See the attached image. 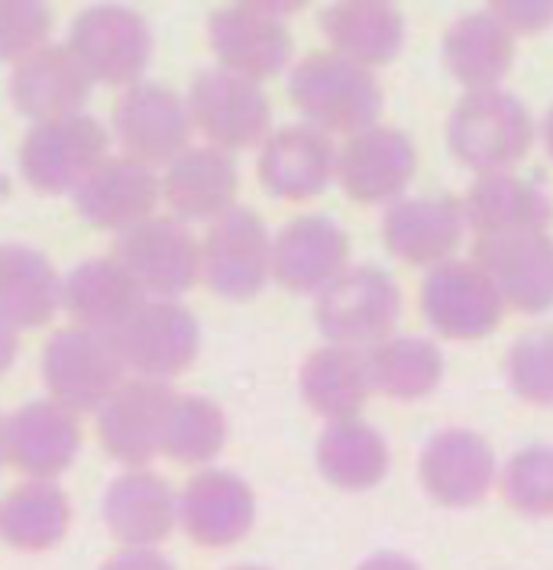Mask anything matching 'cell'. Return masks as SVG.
<instances>
[{
  "label": "cell",
  "instance_id": "6da1fadb",
  "mask_svg": "<svg viewBox=\"0 0 553 570\" xmlns=\"http://www.w3.org/2000/svg\"><path fill=\"white\" fill-rule=\"evenodd\" d=\"M444 137L450 156L463 169L483 176L515 169L537 140V124L519 95L495 85L466 91L453 105Z\"/></svg>",
  "mask_w": 553,
  "mask_h": 570
},
{
  "label": "cell",
  "instance_id": "7a4b0ae2",
  "mask_svg": "<svg viewBox=\"0 0 553 570\" xmlns=\"http://www.w3.org/2000/svg\"><path fill=\"white\" fill-rule=\"evenodd\" d=\"M288 98L305 124L330 137H349L382 114V85L376 69L359 66L334 49L305 56L288 78Z\"/></svg>",
  "mask_w": 553,
  "mask_h": 570
},
{
  "label": "cell",
  "instance_id": "3957f363",
  "mask_svg": "<svg viewBox=\"0 0 553 570\" xmlns=\"http://www.w3.org/2000/svg\"><path fill=\"white\" fill-rule=\"evenodd\" d=\"M402 318V288L379 266H346L314 295V324L324 341L373 347Z\"/></svg>",
  "mask_w": 553,
  "mask_h": 570
},
{
  "label": "cell",
  "instance_id": "277c9868",
  "mask_svg": "<svg viewBox=\"0 0 553 570\" xmlns=\"http://www.w3.org/2000/svg\"><path fill=\"white\" fill-rule=\"evenodd\" d=\"M42 380L56 402L85 415L98 412L107 395L127 380V363L113 334L71 324L46 341Z\"/></svg>",
  "mask_w": 553,
  "mask_h": 570
},
{
  "label": "cell",
  "instance_id": "5b68a950",
  "mask_svg": "<svg viewBox=\"0 0 553 570\" xmlns=\"http://www.w3.org/2000/svg\"><path fill=\"white\" fill-rule=\"evenodd\" d=\"M417 302L431 331L460 344L495 334V327L505 318V302L476 259L450 256L431 266L421 283Z\"/></svg>",
  "mask_w": 553,
  "mask_h": 570
},
{
  "label": "cell",
  "instance_id": "8992f818",
  "mask_svg": "<svg viewBox=\"0 0 553 570\" xmlns=\"http://www.w3.org/2000/svg\"><path fill=\"white\" fill-rule=\"evenodd\" d=\"M105 124L85 110L36 120L20 142V173L39 195H71L107 156Z\"/></svg>",
  "mask_w": 553,
  "mask_h": 570
},
{
  "label": "cell",
  "instance_id": "52a82bcc",
  "mask_svg": "<svg viewBox=\"0 0 553 570\" xmlns=\"http://www.w3.org/2000/svg\"><path fill=\"white\" fill-rule=\"evenodd\" d=\"M69 49L95 85L127 88L146 75L156 42L146 17L134 7L98 3L71 20Z\"/></svg>",
  "mask_w": 553,
  "mask_h": 570
},
{
  "label": "cell",
  "instance_id": "ba28073f",
  "mask_svg": "<svg viewBox=\"0 0 553 570\" xmlns=\"http://www.w3.org/2000/svg\"><path fill=\"white\" fill-rule=\"evenodd\" d=\"M201 279L227 302H249L273 279V237L266 220L234 205L210 220L201 240Z\"/></svg>",
  "mask_w": 553,
  "mask_h": 570
},
{
  "label": "cell",
  "instance_id": "9c48e42d",
  "mask_svg": "<svg viewBox=\"0 0 553 570\" xmlns=\"http://www.w3.org/2000/svg\"><path fill=\"white\" fill-rule=\"evenodd\" d=\"M113 256L134 273L142 292L156 298H178L201 283V244L175 214H149L120 230Z\"/></svg>",
  "mask_w": 553,
  "mask_h": 570
},
{
  "label": "cell",
  "instance_id": "30bf717a",
  "mask_svg": "<svg viewBox=\"0 0 553 570\" xmlns=\"http://www.w3.org/2000/svg\"><path fill=\"white\" fill-rule=\"evenodd\" d=\"M188 114L195 130L220 149H249L269 137L273 105L259 81L237 71H198L188 88Z\"/></svg>",
  "mask_w": 553,
  "mask_h": 570
},
{
  "label": "cell",
  "instance_id": "8fae6325",
  "mask_svg": "<svg viewBox=\"0 0 553 570\" xmlns=\"http://www.w3.org/2000/svg\"><path fill=\"white\" fill-rule=\"evenodd\" d=\"M127 370L149 380H178L201 354V324L175 298L149 295L113 334Z\"/></svg>",
  "mask_w": 553,
  "mask_h": 570
},
{
  "label": "cell",
  "instance_id": "7c38bea8",
  "mask_svg": "<svg viewBox=\"0 0 553 570\" xmlns=\"http://www.w3.org/2000/svg\"><path fill=\"white\" fill-rule=\"evenodd\" d=\"M417 173V146L398 127L369 124L337 146L334 181L356 205H388L408 191Z\"/></svg>",
  "mask_w": 553,
  "mask_h": 570
},
{
  "label": "cell",
  "instance_id": "4fadbf2b",
  "mask_svg": "<svg viewBox=\"0 0 553 570\" xmlns=\"http://www.w3.org/2000/svg\"><path fill=\"white\" fill-rule=\"evenodd\" d=\"M495 448L473 428H441L417 454V480L424 493L447 509L480 505L498 483Z\"/></svg>",
  "mask_w": 553,
  "mask_h": 570
},
{
  "label": "cell",
  "instance_id": "5bb4252c",
  "mask_svg": "<svg viewBox=\"0 0 553 570\" xmlns=\"http://www.w3.org/2000/svg\"><path fill=\"white\" fill-rule=\"evenodd\" d=\"M195 134L188 101L156 81H134L113 105V137L146 166H169Z\"/></svg>",
  "mask_w": 553,
  "mask_h": 570
},
{
  "label": "cell",
  "instance_id": "9a60e30c",
  "mask_svg": "<svg viewBox=\"0 0 553 570\" xmlns=\"http://www.w3.org/2000/svg\"><path fill=\"white\" fill-rule=\"evenodd\" d=\"M473 259L495 283L505 308L519 315H544L553 308V237L547 230L476 237Z\"/></svg>",
  "mask_w": 553,
  "mask_h": 570
},
{
  "label": "cell",
  "instance_id": "2e32d148",
  "mask_svg": "<svg viewBox=\"0 0 553 570\" xmlns=\"http://www.w3.org/2000/svg\"><path fill=\"white\" fill-rule=\"evenodd\" d=\"M172 399L175 392L166 380H124L98 409L101 448L124 466H146L156 454H162Z\"/></svg>",
  "mask_w": 553,
  "mask_h": 570
},
{
  "label": "cell",
  "instance_id": "e0dca14e",
  "mask_svg": "<svg viewBox=\"0 0 553 570\" xmlns=\"http://www.w3.org/2000/svg\"><path fill=\"white\" fill-rule=\"evenodd\" d=\"M466 230L463 202L453 195H402L385 205L382 217L385 249L421 269L456 256Z\"/></svg>",
  "mask_w": 553,
  "mask_h": 570
},
{
  "label": "cell",
  "instance_id": "ac0fdd59",
  "mask_svg": "<svg viewBox=\"0 0 553 570\" xmlns=\"http://www.w3.org/2000/svg\"><path fill=\"white\" fill-rule=\"evenodd\" d=\"M256 173L273 198L308 202L337 176V142L305 120L278 127L259 146Z\"/></svg>",
  "mask_w": 553,
  "mask_h": 570
},
{
  "label": "cell",
  "instance_id": "d6986e66",
  "mask_svg": "<svg viewBox=\"0 0 553 570\" xmlns=\"http://www.w3.org/2000/svg\"><path fill=\"white\" fill-rule=\"evenodd\" d=\"M208 39L220 69L237 71L259 85L288 69L295 52V39L285 20L253 10L246 3L214 10L208 20Z\"/></svg>",
  "mask_w": 553,
  "mask_h": 570
},
{
  "label": "cell",
  "instance_id": "ffe728a7",
  "mask_svg": "<svg viewBox=\"0 0 553 570\" xmlns=\"http://www.w3.org/2000/svg\"><path fill=\"white\" fill-rule=\"evenodd\" d=\"M3 448L13 470L33 480H56L81 451L78 415L52 395L27 402L3 419Z\"/></svg>",
  "mask_w": 553,
  "mask_h": 570
},
{
  "label": "cell",
  "instance_id": "44dd1931",
  "mask_svg": "<svg viewBox=\"0 0 553 570\" xmlns=\"http://www.w3.org/2000/svg\"><path fill=\"white\" fill-rule=\"evenodd\" d=\"M75 212L98 230H127L142 217L156 214L162 202V178L156 166H146L134 156H105L88 178L71 191Z\"/></svg>",
  "mask_w": 553,
  "mask_h": 570
},
{
  "label": "cell",
  "instance_id": "7402d4cb",
  "mask_svg": "<svg viewBox=\"0 0 553 570\" xmlns=\"http://www.w3.org/2000/svg\"><path fill=\"white\" fill-rule=\"evenodd\" d=\"M178 525L201 548H230L256 525V497L230 470H201L178 497Z\"/></svg>",
  "mask_w": 553,
  "mask_h": 570
},
{
  "label": "cell",
  "instance_id": "603a6c76",
  "mask_svg": "<svg viewBox=\"0 0 553 570\" xmlns=\"http://www.w3.org/2000/svg\"><path fill=\"white\" fill-rule=\"evenodd\" d=\"M349 266V237L324 214H302L273 237V279L285 292L317 295Z\"/></svg>",
  "mask_w": 553,
  "mask_h": 570
},
{
  "label": "cell",
  "instance_id": "cb8c5ba5",
  "mask_svg": "<svg viewBox=\"0 0 553 570\" xmlns=\"http://www.w3.org/2000/svg\"><path fill=\"white\" fill-rule=\"evenodd\" d=\"M95 91V78L78 56L59 42H42L27 59L13 62L10 101L30 120H52L85 110Z\"/></svg>",
  "mask_w": 553,
  "mask_h": 570
},
{
  "label": "cell",
  "instance_id": "d4e9b609",
  "mask_svg": "<svg viewBox=\"0 0 553 570\" xmlns=\"http://www.w3.org/2000/svg\"><path fill=\"white\" fill-rule=\"evenodd\" d=\"M240 166L230 149L220 146H185L162 176V202L185 224L214 220L237 205Z\"/></svg>",
  "mask_w": 553,
  "mask_h": 570
},
{
  "label": "cell",
  "instance_id": "484cf974",
  "mask_svg": "<svg viewBox=\"0 0 553 570\" xmlns=\"http://www.w3.org/2000/svg\"><path fill=\"white\" fill-rule=\"evenodd\" d=\"M334 52L379 69L402 56L408 27L395 0H334L317 17Z\"/></svg>",
  "mask_w": 553,
  "mask_h": 570
},
{
  "label": "cell",
  "instance_id": "4316f807",
  "mask_svg": "<svg viewBox=\"0 0 553 570\" xmlns=\"http://www.w3.org/2000/svg\"><path fill=\"white\" fill-rule=\"evenodd\" d=\"M149 295L117 256H91L62 279V312L71 324L117 334Z\"/></svg>",
  "mask_w": 553,
  "mask_h": 570
},
{
  "label": "cell",
  "instance_id": "83f0119b",
  "mask_svg": "<svg viewBox=\"0 0 553 570\" xmlns=\"http://www.w3.org/2000/svg\"><path fill=\"white\" fill-rule=\"evenodd\" d=\"M515 39L519 36L488 10H470L456 17L444 33L441 42L444 69L463 91L495 88L515 66L519 56Z\"/></svg>",
  "mask_w": 553,
  "mask_h": 570
},
{
  "label": "cell",
  "instance_id": "f1b7e54d",
  "mask_svg": "<svg viewBox=\"0 0 553 570\" xmlns=\"http://www.w3.org/2000/svg\"><path fill=\"white\" fill-rule=\"evenodd\" d=\"M105 525L124 548H159L178 525V497L152 470L130 466L105 493Z\"/></svg>",
  "mask_w": 553,
  "mask_h": 570
},
{
  "label": "cell",
  "instance_id": "f546056e",
  "mask_svg": "<svg viewBox=\"0 0 553 570\" xmlns=\"http://www.w3.org/2000/svg\"><path fill=\"white\" fill-rule=\"evenodd\" d=\"M466 227L485 234H515V230H547L553 224V198L531 178L512 169L483 173L463 195Z\"/></svg>",
  "mask_w": 553,
  "mask_h": 570
},
{
  "label": "cell",
  "instance_id": "4dcf8cb0",
  "mask_svg": "<svg viewBox=\"0 0 553 570\" xmlns=\"http://www.w3.org/2000/svg\"><path fill=\"white\" fill-rule=\"evenodd\" d=\"M314 463H317V473L334 490L366 493L385 480L392 466V454L379 428L363 422L359 415H349V419H330L327 428L317 434Z\"/></svg>",
  "mask_w": 553,
  "mask_h": 570
},
{
  "label": "cell",
  "instance_id": "1f68e13d",
  "mask_svg": "<svg viewBox=\"0 0 553 570\" xmlns=\"http://www.w3.org/2000/svg\"><path fill=\"white\" fill-rule=\"evenodd\" d=\"M298 390L314 415H320L327 422L359 415L373 395L366 347L327 341L302 363Z\"/></svg>",
  "mask_w": 553,
  "mask_h": 570
},
{
  "label": "cell",
  "instance_id": "d6a6232c",
  "mask_svg": "<svg viewBox=\"0 0 553 570\" xmlns=\"http://www.w3.org/2000/svg\"><path fill=\"white\" fill-rule=\"evenodd\" d=\"M62 308V276L46 253L23 244L0 247V321L17 331L49 324Z\"/></svg>",
  "mask_w": 553,
  "mask_h": 570
},
{
  "label": "cell",
  "instance_id": "836d02e7",
  "mask_svg": "<svg viewBox=\"0 0 553 570\" xmlns=\"http://www.w3.org/2000/svg\"><path fill=\"white\" fill-rule=\"evenodd\" d=\"M69 497L52 480H27L0 499V541L23 554H42L66 541Z\"/></svg>",
  "mask_w": 553,
  "mask_h": 570
},
{
  "label": "cell",
  "instance_id": "e575fe53",
  "mask_svg": "<svg viewBox=\"0 0 553 570\" xmlns=\"http://www.w3.org/2000/svg\"><path fill=\"white\" fill-rule=\"evenodd\" d=\"M373 392L395 402H417L441 386L447 356L431 341L417 334H388L366 347Z\"/></svg>",
  "mask_w": 553,
  "mask_h": 570
},
{
  "label": "cell",
  "instance_id": "d590c367",
  "mask_svg": "<svg viewBox=\"0 0 553 570\" xmlns=\"http://www.w3.org/2000/svg\"><path fill=\"white\" fill-rule=\"evenodd\" d=\"M227 441V419L217 402L205 395H175L166 434H162V454L185 466L210 463Z\"/></svg>",
  "mask_w": 553,
  "mask_h": 570
},
{
  "label": "cell",
  "instance_id": "8d00e7d4",
  "mask_svg": "<svg viewBox=\"0 0 553 570\" xmlns=\"http://www.w3.org/2000/svg\"><path fill=\"white\" fill-rule=\"evenodd\" d=\"M498 493L524 519H553V448L527 444L498 466Z\"/></svg>",
  "mask_w": 553,
  "mask_h": 570
},
{
  "label": "cell",
  "instance_id": "74e56055",
  "mask_svg": "<svg viewBox=\"0 0 553 570\" xmlns=\"http://www.w3.org/2000/svg\"><path fill=\"white\" fill-rule=\"evenodd\" d=\"M505 380L521 402L553 409V324L521 331L505 354Z\"/></svg>",
  "mask_w": 553,
  "mask_h": 570
},
{
  "label": "cell",
  "instance_id": "f35d334b",
  "mask_svg": "<svg viewBox=\"0 0 553 570\" xmlns=\"http://www.w3.org/2000/svg\"><path fill=\"white\" fill-rule=\"evenodd\" d=\"M52 33L46 0H0V62H20Z\"/></svg>",
  "mask_w": 553,
  "mask_h": 570
},
{
  "label": "cell",
  "instance_id": "ab89813d",
  "mask_svg": "<svg viewBox=\"0 0 553 570\" xmlns=\"http://www.w3.org/2000/svg\"><path fill=\"white\" fill-rule=\"evenodd\" d=\"M485 10L515 36H541L553 27V0H485Z\"/></svg>",
  "mask_w": 553,
  "mask_h": 570
},
{
  "label": "cell",
  "instance_id": "60d3db41",
  "mask_svg": "<svg viewBox=\"0 0 553 570\" xmlns=\"http://www.w3.org/2000/svg\"><path fill=\"white\" fill-rule=\"evenodd\" d=\"M237 3H246V7H253V10H263V13H273V17H292V13H298V10H305L312 0H237Z\"/></svg>",
  "mask_w": 553,
  "mask_h": 570
},
{
  "label": "cell",
  "instance_id": "b9f144b4",
  "mask_svg": "<svg viewBox=\"0 0 553 570\" xmlns=\"http://www.w3.org/2000/svg\"><path fill=\"white\" fill-rule=\"evenodd\" d=\"M20 354V337L17 327H10L7 321H0V376L13 366V360Z\"/></svg>",
  "mask_w": 553,
  "mask_h": 570
},
{
  "label": "cell",
  "instance_id": "7bdbcfd3",
  "mask_svg": "<svg viewBox=\"0 0 553 570\" xmlns=\"http://www.w3.org/2000/svg\"><path fill=\"white\" fill-rule=\"evenodd\" d=\"M537 134H541V142H544V153L553 159V105L547 107V114H544V120H541Z\"/></svg>",
  "mask_w": 553,
  "mask_h": 570
},
{
  "label": "cell",
  "instance_id": "ee69618b",
  "mask_svg": "<svg viewBox=\"0 0 553 570\" xmlns=\"http://www.w3.org/2000/svg\"><path fill=\"white\" fill-rule=\"evenodd\" d=\"M7 463V448H3V415H0V466Z\"/></svg>",
  "mask_w": 553,
  "mask_h": 570
}]
</instances>
